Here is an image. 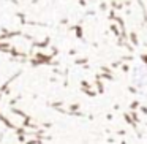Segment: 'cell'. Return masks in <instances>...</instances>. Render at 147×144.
<instances>
[{
    "instance_id": "6da1fadb",
    "label": "cell",
    "mask_w": 147,
    "mask_h": 144,
    "mask_svg": "<svg viewBox=\"0 0 147 144\" xmlns=\"http://www.w3.org/2000/svg\"><path fill=\"white\" fill-rule=\"evenodd\" d=\"M131 81H133V84H136V86H147V71L144 67H136L133 70V78H131Z\"/></svg>"
}]
</instances>
